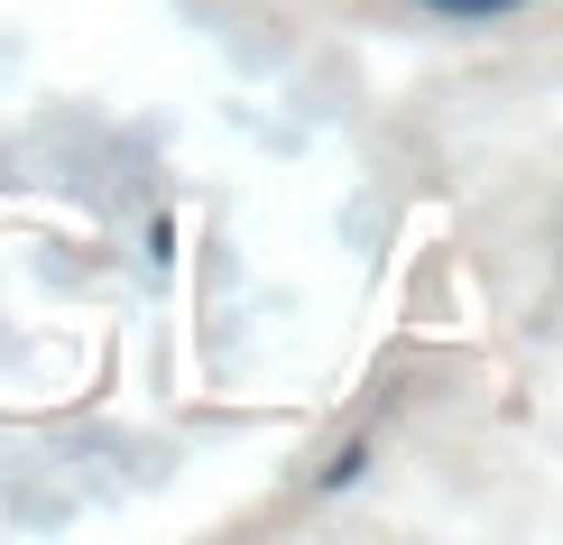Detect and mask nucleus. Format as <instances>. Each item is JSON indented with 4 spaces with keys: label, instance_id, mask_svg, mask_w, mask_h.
Instances as JSON below:
<instances>
[{
    "label": "nucleus",
    "instance_id": "nucleus-1",
    "mask_svg": "<svg viewBox=\"0 0 563 545\" xmlns=\"http://www.w3.org/2000/svg\"><path fill=\"white\" fill-rule=\"evenodd\" d=\"M434 19H508V10H527V0H426Z\"/></svg>",
    "mask_w": 563,
    "mask_h": 545
}]
</instances>
